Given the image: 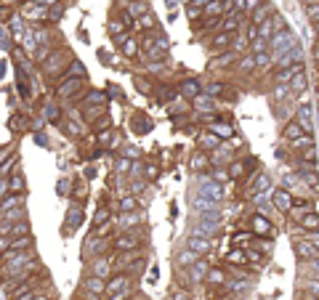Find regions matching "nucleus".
Here are the masks:
<instances>
[{"mask_svg": "<svg viewBox=\"0 0 319 300\" xmlns=\"http://www.w3.org/2000/svg\"><path fill=\"white\" fill-rule=\"evenodd\" d=\"M120 208H123L125 213H133V210H136V199H133V196H123V202H120Z\"/></svg>", "mask_w": 319, "mask_h": 300, "instance_id": "obj_30", "label": "nucleus"}, {"mask_svg": "<svg viewBox=\"0 0 319 300\" xmlns=\"http://www.w3.org/2000/svg\"><path fill=\"white\" fill-rule=\"evenodd\" d=\"M210 133L215 136V138H231L234 136V128L229 125V123H213V130Z\"/></svg>", "mask_w": 319, "mask_h": 300, "instance_id": "obj_13", "label": "nucleus"}, {"mask_svg": "<svg viewBox=\"0 0 319 300\" xmlns=\"http://www.w3.org/2000/svg\"><path fill=\"white\" fill-rule=\"evenodd\" d=\"M271 32H274V27H271V22H261V27H258V35H261V40H269L271 37Z\"/></svg>", "mask_w": 319, "mask_h": 300, "instance_id": "obj_27", "label": "nucleus"}, {"mask_svg": "<svg viewBox=\"0 0 319 300\" xmlns=\"http://www.w3.org/2000/svg\"><path fill=\"white\" fill-rule=\"evenodd\" d=\"M229 43H231V35L218 32V35H215L213 40H210V48H213V51H226V48H229Z\"/></svg>", "mask_w": 319, "mask_h": 300, "instance_id": "obj_12", "label": "nucleus"}, {"mask_svg": "<svg viewBox=\"0 0 319 300\" xmlns=\"http://www.w3.org/2000/svg\"><path fill=\"white\" fill-rule=\"evenodd\" d=\"M287 85H293V88H290V93H303V90H306V77H303V72L295 74V77L290 80Z\"/></svg>", "mask_w": 319, "mask_h": 300, "instance_id": "obj_20", "label": "nucleus"}, {"mask_svg": "<svg viewBox=\"0 0 319 300\" xmlns=\"http://www.w3.org/2000/svg\"><path fill=\"white\" fill-rule=\"evenodd\" d=\"M146 175H149V178H157V167L149 165V167H146Z\"/></svg>", "mask_w": 319, "mask_h": 300, "instance_id": "obj_45", "label": "nucleus"}, {"mask_svg": "<svg viewBox=\"0 0 319 300\" xmlns=\"http://www.w3.org/2000/svg\"><path fill=\"white\" fill-rule=\"evenodd\" d=\"M189 250L194 252V255H208L210 252V242L205 239V237H189Z\"/></svg>", "mask_w": 319, "mask_h": 300, "instance_id": "obj_6", "label": "nucleus"}, {"mask_svg": "<svg viewBox=\"0 0 319 300\" xmlns=\"http://www.w3.org/2000/svg\"><path fill=\"white\" fill-rule=\"evenodd\" d=\"M210 165V159H208V154H202V152H197L194 157H192V170L197 173V170H202V167H208Z\"/></svg>", "mask_w": 319, "mask_h": 300, "instance_id": "obj_19", "label": "nucleus"}, {"mask_svg": "<svg viewBox=\"0 0 319 300\" xmlns=\"http://www.w3.org/2000/svg\"><path fill=\"white\" fill-rule=\"evenodd\" d=\"M290 96V88H285V85H277L274 90H271V98L274 101H285Z\"/></svg>", "mask_w": 319, "mask_h": 300, "instance_id": "obj_28", "label": "nucleus"}, {"mask_svg": "<svg viewBox=\"0 0 319 300\" xmlns=\"http://www.w3.org/2000/svg\"><path fill=\"white\" fill-rule=\"evenodd\" d=\"M271 202H274V208L279 213H290V208H293V196H290V191H285V189H274Z\"/></svg>", "mask_w": 319, "mask_h": 300, "instance_id": "obj_3", "label": "nucleus"}, {"mask_svg": "<svg viewBox=\"0 0 319 300\" xmlns=\"http://www.w3.org/2000/svg\"><path fill=\"white\" fill-rule=\"evenodd\" d=\"M115 167H117V170H123V173H125V170H130L133 165H130L128 159H117V165H115Z\"/></svg>", "mask_w": 319, "mask_h": 300, "instance_id": "obj_39", "label": "nucleus"}, {"mask_svg": "<svg viewBox=\"0 0 319 300\" xmlns=\"http://www.w3.org/2000/svg\"><path fill=\"white\" fill-rule=\"evenodd\" d=\"M35 255L30 250H6V252H0V274L8 276V274H19L27 263H32Z\"/></svg>", "mask_w": 319, "mask_h": 300, "instance_id": "obj_1", "label": "nucleus"}, {"mask_svg": "<svg viewBox=\"0 0 319 300\" xmlns=\"http://www.w3.org/2000/svg\"><path fill=\"white\" fill-rule=\"evenodd\" d=\"M197 260H200V255H194L192 250H184L181 255H178V266H186V268H189V266L197 263Z\"/></svg>", "mask_w": 319, "mask_h": 300, "instance_id": "obj_17", "label": "nucleus"}, {"mask_svg": "<svg viewBox=\"0 0 319 300\" xmlns=\"http://www.w3.org/2000/svg\"><path fill=\"white\" fill-rule=\"evenodd\" d=\"M6 189H8V183H6V181H0V196H6Z\"/></svg>", "mask_w": 319, "mask_h": 300, "instance_id": "obj_47", "label": "nucleus"}, {"mask_svg": "<svg viewBox=\"0 0 319 300\" xmlns=\"http://www.w3.org/2000/svg\"><path fill=\"white\" fill-rule=\"evenodd\" d=\"M93 130H99V128H109V117L107 115H99V120H93Z\"/></svg>", "mask_w": 319, "mask_h": 300, "instance_id": "obj_32", "label": "nucleus"}, {"mask_svg": "<svg viewBox=\"0 0 319 300\" xmlns=\"http://www.w3.org/2000/svg\"><path fill=\"white\" fill-rule=\"evenodd\" d=\"M80 223H83V208H80V205H77V208H69V213H67V229H77L80 226Z\"/></svg>", "mask_w": 319, "mask_h": 300, "instance_id": "obj_15", "label": "nucleus"}, {"mask_svg": "<svg viewBox=\"0 0 319 300\" xmlns=\"http://www.w3.org/2000/svg\"><path fill=\"white\" fill-rule=\"evenodd\" d=\"M48 117H51V120H59V109H53V107H51V112H48Z\"/></svg>", "mask_w": 319, "mask_h": 300, "instance_id": "obj_46", "label": "nucleus"}, {"mask_svg": "<svg viewBox=\"0 0 319 300\" xmlns=\"http://www.w3.org/2000/svg\"><path fill=\"white\" fill-rule=\"evenodd\" d=\"M295 252L303 260H311V263H316V245H311L308 239H295Z\"/></svg>", "mask_w": 319, "mask_h": 300, "instance_id": "obj_4", "label": "nucleus"}, {"mask_svg": "<svg viewBox=\"0 0 319 300\" xmlns=\"http://www.w3.org/2000/svg\"><path fill=\"white\" fill-rule=\"evenodd\" d=\"M269 186H271V178H269L266 173H258L256 181L250 183V191H253V194H261V191H266Z\"/></svg>", "mask_w": 319, "mask_h": 300, "instance_id": "obj_9", "label": "nucleus"}, {"mask_svg": "<svg viewBox=\"0 0 319 300\" xmlns=\"http://www.w3.org/2000/svg\"><path fill=\"white\" fill-rule=\"evenodd\" d=\"M226 173H229V178H242L245 175V162H242V159H234Z\"/></svg>", "mask_w": 319, "mask_h": 300, "instance_id": "obj_21", "label": "nucleus"}, {"mask_svg": "<svg viewBox=\"0 0 319 300\" xmlns=\"http://www.w3.org/2000/svg\"><path fill=\"white\" fill-rule=\"evenodd\" d=\"M24 205V194H14V196H6L3 202H0V215L11 213V210H19Z\"/></svg>", "mask_w": 319, "mask_h": 300, "instance_id": "obj_5", "label": "nucleus"}, {"mask_svg": "<svg viewBox=\"0 0 319 300\" xmlns=\"http://www.w3.org/2000/svg\"><path fill=\"white\" fill-rule=\"evenodd\" d=\"M138 231H123V234H117L115 237V247L120 250V252H133V250H138Z\"/></svg>", "mask_w": 319, "mask_h": 300, "instance_id": "obj_2", "label": "nucleus"}, {"mask_svg": "<svg viewBox=\"0 0 319 300\" xmlns=\"http://www.w3.org/2000/svg\"><path fill=\"white\" fill-rule=\"evenodd\" d=\"M86 104H99V107H104V104H107V96H104V93H88ZM86 104H83V107H86Z\"/></svg>", "mask_w": 319, "mask_h": 300, "instance_id": "obj_26", "label": "nucleus"}, {"mask_svg": "<svg viewBox=\"0 0 319 300\" xmlns=\"http://www.w3.org/2000/svg\"><path fill=\"white\" fill-rule=\"evenodd\" d=\"M171 300H192V297H189V292H186V289L173 287V289H171Z\"/></svg>", "mask_w": 319, "mask_h": 300, "instance_id": "obj_31", "label": "nucleus"}, {"mask_svg": "<svg viewBox=\"0 0 319 300\" xmlns=\"http://www.w3.org/2000/svg\"><path fill=\"white\" fill-rule=\"evenodd\" d=\"M130 14H136V16L138 14H146V3H138V0H136V3L130 6Z\"/></svg>", "mask_w": 319, "mask_h": 300, "instance_id": "obj_34", "label": "nucleus"}, {"mask_svg": "<svg viewBox=\"0 0 319 300\" xmlns=\"http://www.w3.org/2000/svg\"><path fill=\"white\" fill-rule=\"evenodd\" d=\"M226 260L231 266H245L248 263V258H245V252H240V250H231L229 255H226Z\"/></svg>", "mask_w": 319, "mask_h": 300, "instance_id": "obj_22", "label": "nucleus"}, {"mask_svg": "<svg viewBox=\"0 0 319 300\" xmlns=\"http://www.w3.org/2000/svg\"><path fill=\"white\" fill-rule=\"evenodd\" d=\"M125 157H130V159H133V157H138V149H133V146H125Z\"/></svg>", "mask_w": 319, "mask_h": 300, "instance_id": "obj_44", "label": "nucleus"}, {"mask_svg": "<svg viewBox=\"0 0 319 300\" xmlns=\"http://www.w3.org/2000/svg\"><path fill=\"white\" fill-rule=\"evenodd\" d=\"M83 85H86V80H64V85L56 93H59V98H67V96H74Z\"/></svg>", "mask_w": 319, "mask_h": 300, "instance_id": "obj_7", "label": "nucleus"}, {"mask_svg": "<svg viewBox=\"0 0 319 300\" xmlns=\"http://www.w3.org/2000/svg\"><path fill=\"white\" fill-rule=\"evenodd\" d=\"M242 6H245L248 11H256V8L261 6V0H245V3H242ZM242 6H240V8H242Z\"/></svg>", "mask_w": 319, "mask_h": 300, "instance_id": "obj_41", "label": "nucleus"}, {"mask_svg": "<svg viewBox=\"0 0 319 300\" xmlns=\"http://www.w3.org/2000/svg\"><path fill=\"white\" fill-rule=\"evenodd\" d=\"M200 144L205 146V149H218L221 144H218V138H215L213 133H205L202 138H200Z\"/></svg>", "mask_w": 319, "mask_h": 300, "instance_id": "obj_25", "label": "nucleus"}, {"mask_svg": "<svg viewBox=\"0 0 319 300\" xmlns=\"http://www.w3.org/2000/svg\"><path fill=\"white\" fill-rule=\"evenodd\" d=\"M136 27H141V30H154V19L146 14V16H144V19H141V22H138Z\"/></svg>", "mask_w": 319, "mask_h": 300, "instance_id": "obj_33", "label": "nucleus"}, {"mask_svg": "<svg viewBox=\"0 0 319 300\" xmlns=\"http://www.w3.org/2000/svg\"><path fill=\"white\" fill-rule=\"evenodd\" d=\"M301 136H306L301 130V125H298L295 120H290V123L285 125V138H287V141H295V138H301Z\"/></svg>", "mask_w": 319, "mask_h": 300, "instance_id": "obj_14", "label": "nucleus"}, {"mask_svg": "<svg viewBox=\"0 0 319 300\" xmlns=\"http://www.w3.org/2000/svg\"><path fill=\"white\" fill-rule=\"evenodd\" d=\"M11 152H14V149H11V146H3V149H0V165H3V162H6V159H8V157H11Z\"/></svg>", "mask_w": 319, "mask_h": 300, "instance_id": "obj_38", "label": "nucleus"}, {"mask_svg": "<svg viewBox=\"0 0 319 300\" xmlns=\"http://www.w3.org/2000/svg\"><path fill=\"white\" fill-rule=\"evenodd\" d=\"M11 165H14V159H11V162H3V165H0V175H11Z\"/></svg>", "mask_w": 319, "mask_h": 300, "instance_id": "obj_40", "label": "nucleus"}, {"mask_svg": "<svg viewBox=\"0 0 319 300\" xmlns=\"http://www.w3.org/2000/svg\"><path fill=\"white\" fill-rule=\"evenodd\" d=\"M234 61H237V56H234V53H223V56H218V59H213V61H210V67L223 69L226 64H234Z\"/></svg>", "mask_w": 319, "mask_h": 300, "instance_id": "obj_18", "label": "nucleus"}, {"mask_svg": "<svg viewBox=\"0 0 319 300\" xmlns=\"http://www.w3.org/2000/svg\"><path fill=\"white\" fill-rule=\"evenodd\" d=\"M205 276H208V284H215V287H223V284L229 282V274L223 268H210Z\"/></svg>", "mask_w": 319, "mask_h": 300, "instance_id": "obj_8", "label": "nucleus"}, {"mask_svg": "<svg viewBox=\"0 0 319 300\" xmlns=\"http://www.w3.org/2000/svg\"><path fill=\"white\" fill-rule=\"evenodd\" d=\"M290 43H293V37H290V35L277 32V37L271 40V48H274L277 53H279V51H290Z\"/></svg>", "mask_w": 319, "mask_h": 300, "instance_id": "obj_10", "label": "nucleus"}, {"mask_svg": "<svg viewBox=\"0 0 319 300\" xmlns=\"http://www.w3.org/2000/svg\"><path fill=\"white\" fill-rule=\"evenodd\" d=\"M123 53H125V56H136V53H138L136 40H125V43H123Z\"/></svg>", "mask_w": 319, "mask_h": 300, "instance_id": "obj_29", "label": "nucleus"}, {"mask_svg": "<svg viewBox=\"0 0 319 300\" xmlns=\"http://www.w3.org/2000/svg\"><path fill=\"white\" fill-rule=\"evenodd\" d=\"M27 300H53V297H51V292H30Z\"/></svg>", "mask_w": 319, "mask_h": 300, "instance_id": "obj_36", "label": "nucleus"}, {"mask_svg": "<svg viewBox=\"0 0 319 300\" xmlns=\"http://www.w3.org/2000/svg\"><path fill=\"white\" fill-rule=\"evenodd\" d=\"M266 16H269V6H258L256 11H253V24H261V22H266Z\"/></svg>", "mask_w": 319, "mask_h": 300, "instance_id": "obj_24", "label": "nucleus"}, {"mask_svg": "<svg viewBox=\"0 0 319 300\" xmlns=\"http://www.w3.org/2000/svg\"><path fill=\"white\" fill-rule=\"evenodd\" d=\"M8 189H14L16 194H24V175L22 173H14L11 183H8Z\"/></svg>", "mask_w": 319, "mask_h": 300, "instance_id": "obj_23", "label": "nucleus"}, {"mask_svg": "<svg viewBox=\"0 0 319 300\" xmlns=\"http://www.w3.org/2000/svg\"><path fill=\"white\" fill-rule=\"evenodd\" d=\"M109 221V210H99L96 213V226H101V223H107Z\"/></svg>", "mask_w": 319, "mask_h": 300, "instance_id": "obj_35", "label": "nucleus"}, {"mask_svg": "<svg viewBox=\"0 0 319 300\" xmlns=\"http://www.w3.org/2000/svg\"><path fill=\"white\" fill-rule=\"evenodd\" d=\"M208 3H210V0H192V8H200V11H202Z\"/></svg>", "mask_w": 319, "mask_h": 300, "instance_id": "obj_42", "label": "nucleus"}, {"mask_svg": "<svg viewBox=\"0 0 319 300\" xmlns=\"http://www.w3.org/2000/svg\"><path fill=\"white\" fill-rule=\"evenodd\" d=\"M258 234H271V223L261 215H253V237H258Z\"/></svg>", "mask_w": 319, "mask_h": 300, "instance_id": "obj_11", "label": "nucleus"}, {"mask_svg": "<svg viewBox=\"0 0 319 300\" xmlns=\"http://www.w3.org/2000/svg\"><path fill=\"white\" fill-rule=\"evenodd\" d=\"M181 96H186V98H197V96H200V85H197L194 80H186L184 85H181Z\"/></svg>", "mask_w": 319, "mask_h": 300, "instance_id": "obj_16", "label": "nucleus"}, {"mask_svg": "<svg viewBox=\"0 0 319 300\" xmlns=\"http://www.w3.org/2000/svg\"><path fill=\"white\" fill-rule=\"evenodd\" d=\"M213 178H215L218 183H226V181H229V173H226V170H215V175H213Z\"/></svg>", "mask_w": 319, "mask_h": 300, "instance_id": "obj_37", "label": "nucleus"}, {"mask_svg": "<svg viewBox=\"0 0 319 300\" xmlns=\"http://www.w3.org/2000/svg\"><path fill=\"white\" fill-rule=\"evenodd\" d=\"M208 93H210V96H218V93H221V85H218V82H213V85L208 88Z\"/></svg>", "mask_w": 319, "mask_h": 300, "instance_id": "obj_43", "label": "nucleus"}, {"mask_svg": "<svg viewBox=\"0 0 319 300\" xmlns=\"http://www.w3.org/2000/svg\"><path fill=\"white\" fill-rule=\"evenodd\" d=\"M128 300H146V297H144V295H130Z\"/></svg>", "mask_w": 319, "mask_h": 300, "instance_id": "obj_48", "label": "nucleus"}]
</instances>
